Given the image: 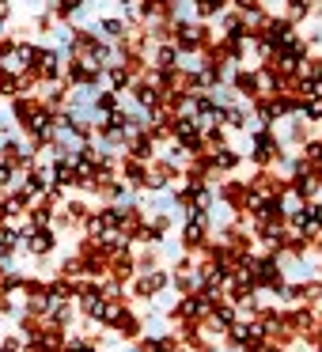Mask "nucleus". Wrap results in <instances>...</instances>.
<instances>
[{
	"instance_id": "12",
	"label": "nucleus",
	"mask_w": 322,
	"mask_h": 352,
	"mask_svg": "<svg viewBox=\"0 0 322 352\" xmlns=\"http://www.w3.org/2000/svg\"><path fill=\"white\" fill-rule=\"evenodd\" d=\"M129 95H133V107H137V110H152V107H160V91H155V87L148 84V80H133Z\"/></svg>"
},
{
	"instance_id": "17",
	"label": "nucleus",
	"mask_w": 322,
	"mask_h": 352,
	"mask_svg": "<svg viewBox=\"0 0 322 352\" xmlns=\"http://www.w3.org/2000/svg\"><path fill=\"white\" fill-rule=\"evenodd\" d=\"M296 76H299V80H319V76H322V61H319V57L307 54L303 61L296 65Z\"/></svg>"
},
{
	"instance_id": "10",
	"label": "nucleus",
	"mask_w": 322,
	"mask_h": 352,
	"mask_svg": "<svg viewBox=\"0 0 322 352\" xmlns=\"http://www.w3.org/2000/svg\"><path fill=\"white\" fill-rule=\"evenodd\" d=\"M319 175H314V170H303V175H292L288 178V190L292 193H296V197L299 201H314V197H319Z\"/></svg>"
},
{
	"instance_id": "4",
	"label": "nucleus",
	"mask_w": 322,
	"mask_h": 352,
	"mask_svg": "<svg viewBox=\"0 0 322 352\" xmlns=\"http://www.w3.org/2000/svg\"><path fill=\"white\" fill-rule=\"evenodd\" d=\"M288 228L299 231L303 239H311V243L322 235V220H319V208H314V201H303L296 212H288Z\"/></svg>"
},
{
	"instance_id": "15",
	"label": "nucleus",
	"mask_w": 322,
	"mask_h": 352,
	"mask_svg": "<svg viewBox=\"0 0 322 352\" xmlns=\"http://www.w3.org/2000/svg\"><path fill=\"white\" fill-rule=\"evenodd\" d=\"M84 4H87V0H54L50 12H54L57 19H69V23H72V19L84 16Z\"/></svg>"
},
{
	"instance_id": "7",
	"label": "nucleus",
	"mask_w": 322,
	"mask_h": 352,
	"mask_svg": "<svg viewBox=\"0 0 322 352\" xmlns=\"http://www.w3.org/2000/svg\"><path fill=\"white\" fill-rule=\"evenodd\" d=\"M92 31L99 34L103 42H125V38H129V31H133V27L125 23L122 16H107V19H99V23H95Z\"/></svg>"
},
{
	"instance_id": "21",
	"label": "nucleus",
	"mask_w": 322,
	"mask_h": 352,
	"mask_svg": "<svg viewBox=\"0 0 322 352\" xmlns=\"http://www.w3.org/2000/svg\"><path fill=\"white\" fill-rule=\"evenodd\" d=\"M42 4H46V0H27V8H31V12H39Z\"/></svg>"
},
{
	"instance_id": "3",
	"label": "nucleus",
	"mask_w": 322,
	"mask_h": 352,
	"mask_svg": "<svg viewBox=\"0 0 322 352\" xmlns=\"http://www.w3.org/2000/svg\"><path fill=\"white\" fill-rule=\"evenodd\" d=\"M19 250L31 254V258H46V254H54L57 250L54 228H23V235H19Z\"/></svg>"
},
{
	"instance_id": "22",
	"label": "nucleus",
	"mask_w": 322,
	"mask_h": 352,
	"mask_svg": "<svg viewBox=\"0 0 322 352\" xmlns=\"http://www.w3.org/2000/svg\"><path fill=\"white\" fill-rule=\"evenodd\" d=\"M76 352H99V349H95V344H92V341H84V344H80V349H76Z\"/></svg>"
},
{
	"instance_id": "6",
	"label": "nucleus",
	"mask_w": 322,
	"mask_h": 352,
	"mask_svg": "<svg viewBox=\"0 0 322 352\" xmlns=\"http://www.w3.org/2000/svg\"><path fill=\"white\" fill-rule=\"evenodd\" d=\"M208 167L216 170V175H231V170L243 163V152H235L231 144H224V148H208Z\"/></svg>"
},
{
	"instance_id": "9",
	"label": "nucleus",
	"mask_w": 322,
	"mask_h": 352,
	"mask_svg": "<svg viewBox=\"0 0 322 352\" xmlns=\"http://www.w3.org/2000/svg\"><path fill=\"white\" fill-rule=\"evenodd\" d=\"M148 65H152V69H175L178 65V46L171 38L152 42V50H148Z\"/></svg>"
},
{
	"instance_id": "2",
	"label": "nucleus",
	"mask_w": 322,
	"mask_h": 352,
	"mask_svg": "<svg viewBox=\"0 0 322 352\" xmlns=\"http://www.w3.org/2000/svg\"><path fill=\"white\" fill-rule=\"evenodd\" d=\"M281 152H284V148L277 144V133L273 129H254L250 133V152H246V155H250V163L258 170H269Z\"/></svg>"
},
{
	"instance_id": "5",
	"label": "nucleus",
	"mask_w": 322,
	"mask_h": 352,
	"mask_svg": "<svg viewBox=\"0 0 322 352\" xmlns=\"http://www.w3.org/2000/svg\"><path fill=\"white\" fill-rule=\"evenodd\" d=\"M171 288H175L178 296H193V292L205 288V276H201L197 265H178L175 273H171Z\"/></svg>"
},
{
	"instance_id": "11",
	"label": "nucleus",
	"mask_w": 322,
	"mask_h": 352,
	"mask_svg": "<svg viewBox=\"0 0 322 352\" xmlns=\"http://www.w3.org/2000/svg\"><path fill=\"white\" fill-rule=\"evenodd\" d=\"M103 80H107V91H118V95H125L133 87V72H129V65H110L107 72H103Z\"/></svg>"
},
{
	"instance_id": "20",
	"label": "nucleus",
	"mask_w": 322,
	"mask_h": 352,
	"mask_svg": "<svg viewBox=\"0 0 322 352\" xmlns=\"http://www.w3.org/2000/svg\"><path fill=\"white\" fill-rule=\"evenodd\" d=\"M0 133H8V114L0 110Z\"/></svg>"
},
{
	"instance_id": "1",
	"label": "nucleus",
	"mask_w": 322,
	"mask_h": 352,
	"mask_svg": "<svg viewBox=\"0 0 322 352\" xmlns=\"http://www.w3.org/2000/svg\"><path fill=\"white\" fill-rule=\"evenodd\" d=\"M171 42L178 46V54H201L208 50V27L201 19H178L171 23Z\"/></svg>"
},
{
	"instance_id": "13",
	"label": "nucleus",
	"mask_w": 322,
	"mask_h": 352,
	"mask_svg": "<svg viewBox=\"0 0 322 352\" xmlns=\"http://www.w3.org/2000/svg\"><path fill=\"white\" fill-rule=\"evenodd\" d=\"M266 23H269V12L261 8V4H246V8H239V27H243V31L258 34Z\"/></svg>"
},
{
	"instance_id": "18",
	"label": "nucleus",
	"mask_w": 322,
	"mask_h": 352,
	"mask_svg": "<svg viewBox=\"0 0 322 352\" xmlns=\"http://www.w3.org/2000/svg\"><path fill=\"white\" fill-rule=\"evenodd\" d=\"M299 118L303 122H322V99H299Z\"/></svg>"
},
{
	"instance_id": "14",
	"label": "nucleus",
	"mask_w": 322,
	"mask_h": 352,
	"mask_svg": "<svg viewBox=\"0 0 322 352\" xmlns=\"http://www.w3.org/2000/svg\"><path fill=\"white\" fill-rule=\"evenodd\" d=\"M125 311H129V307H125V299H107V303H103V314H99V326L114 329L118 322H122Z\"/></svg>"
},
{
	"instance_id": "16",
	"label": "nucleus",
	"mask_w": 322,
	"mask_h": 352,
	"mask_svg": "<svg viewBox=\"0 0 322 352\" xmlns=\"http://www.w3.org/2000/svg\"><path fill=\"white\" fill-rule=\"evenodd\" d=\"M299 299H303V303H314V307L322 303V280L319 276H314V280H299Z\"/></svg>"
},
{
	"instance_id": "19",
	"label": "nucleus",
	"mask_w": 322,
	"mask_h": 352,
	"mask_svg": "<svg viewBox=\"0 0 322 352\" xmlns=\"http://www.w3.org/2000/svg\"><path fill=\"white\" fill-rule=\"evenodd\" d=\"M261 352H288V349H284V344H277V341H266V349H261Z\"/></svg>"
},
{
	"instance_id": "8",
	"label": "nucleus",
	"mask_w": 322,
	"mask_h": 352,
	"mask_svg": "<svg viewBox=\"0 0 322 352\" xmlns=\"http://www.w3.org/2000/svg\"><path fill=\"white\" fill-rule=\"evenodd\" d=\"M27 208H31V201H27L19 190H8L4 197H0V223H16Z\"/></svg>"
}]
</instances>
